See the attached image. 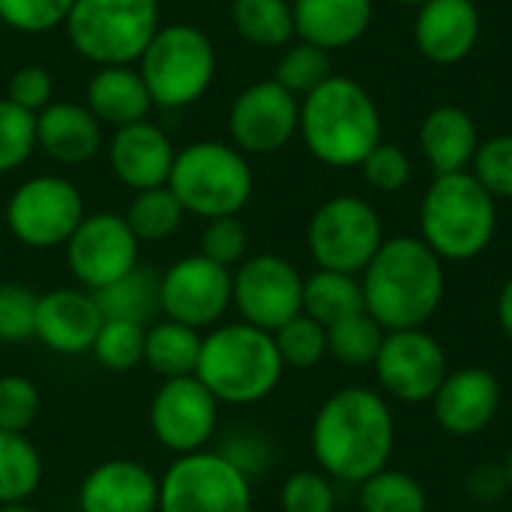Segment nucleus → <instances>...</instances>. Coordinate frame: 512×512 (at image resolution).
<instances>
[{"mask_svg": "<svg viewBox=\"0 0 512 512\" xmlns=\"http://www.w3.org/2000/svg\"><path fill=\"white\" fill-rule=\"evenodd\" d=\"M363 177L378 192H402L411 183V159L402 147L381 141L366 159H363Z\"/></svg>", "mask_w": 512, "mask_h": 512, "instance_id": "45", "label": "nucleus"}, {"mask_svg": "<svg viewBox=\"0 0 512 512\" xmlns=\"http://www.w3.org/2000/svg\"><path fill=\"white\" fill-rule=\"evenodd\" d=\"M138 72L156 108L177 111L198 102L216 78V51L204 30L165 24L138 60Z\"/></svg>", "mask_w": 512, "mask_h": 512, "instance_id": "8", "label": "nucleus"}, {"mask_svg": "<svg viewBox=\"0 0 512 512\" xmlns=\"http://www.w3.org/2000/svg\"><path fill=\"white\" fill-rule=\"evenodd\" d=\"M480 42V9L474 0H426L417 6L414 45L417 51L438 63L453 66L471 57Z\"/></svg>", "mask_w": 512, "mask_h": 512, "instance_id": "21", "label": "nucleus"}, {"mask_svg": "<svg viewBox=\"0 0 512 512\" xmlns=\"http://www.w3.org/2000/svg\"><path fill=\"white\" fill-rule=\"evenodd\" d=\"M75 0H0V24L18 33H48L63 27Z\"/></svg>", "mask_w": 512, "mask_h": 512, "instance_id": "42", "label": "nucleus"}, {"mask_svg": "<svg viewBox=\"0 0 512 512\" xmlns=\"http://www.w3.org/2000/svg\"><path fill=\"white\" fill-rule=\"evenodd\" d=\"M201 339L204 336L198 330L165 318V321L147 327V336H144V363L162 381L195 375L198 357H201Z\"/></svg>", "mask_w": 512, "mask_h": 512, "instance_id": "27", "label": "nucleus"}, {"mask_svg": "<svg viewBox=\"0 0 512 512\" xmlns=\"http://www.w3.org/2000/svg\"><path fill=\"white\" fill-rule=\"evenodd\" d=\"M102 321L105 318L90 291L57 288V291L39 294L33 339H39L54 354L78 357L93 348Z\"/></svg>", "mask_w": 512, "mask_h": 512, "instance_id": "20", "label": "nucleus"}, {"mask_svg": "<svg viewBox=\"0 0 512 512\" xmlns=\"http://www.w3.org/2000/svg\"><path fill=\"white\" fill-rule=\"evenodd\" d=\"M384 222L360 195H336L324 201L306 231L309 252L318 270L360 276L384 246Z\"/></svg>", "mask_w": 512, "mask_h": 512, "instance_id": "9", "label": "nucleus"}, {"mask_svg": "<svg viewBox=\"0 0 512 512\" xmlns=\"http://www.w3.org/2000/svg\"><path fill=\"white\" fill-rule=\"evenodd\" d=\"M468 495L480 504H492V501H501L507 492H510V480H507V468L498 465V462H483L477 465L468 480Z\"/></svg>", "mask_w": 512, "mask_h": 512, "instance_id": "48", "label": "nucleus"}, {"mask_svg": "<svg viewBox=\"0 0 512 512\" xmlns=\"http://www.w3.org/2000/svg\"><path fill=\"white\" fill-rule=\"evenodd\" d=\"M372 366L381 390L390 399L408 405L432 402L444 378L450 375L447 351L432 333H426V327L384 333L381 351Z\"/></svg>", "mask_w": 512, "mask_h": 512, "instance_id": "13", "label": "nucleus"}, {"mask_svg": "<svg viewBox=\"0 0 512 512\" xmlns=\"http://www.w3.org/2000/svg\"><path fill=\"white\" fill-rule=\"evenodd\" d=\"M42 486V456L18 432H0V504H18Z\"/></svg>", "mask_w": 512, "mask_h": 512, "instance_id": "31", "label": "nucleus"}, {"mask_svg": "<svg viewBox=\"0 0 512 512\" xmlns=\"http://www.w3.org/2000/svg\"><path fill=\"white\" fill-rule=\"evenodd\" d=\"M39 294L21 282H0V342L21 345L36 336Z\"/></svg>", "mask_w": 512, "mask_h": 512, "instance_id": "39", "label": "nucleus"}, {"mask_svg": "<svg viewBox=\"0 0 512 512\" xmlns=\"http://www.w3.org/2000/svg\"><path fill=\"white\" fill-rule=\"evenodd\" d=\"M36 147L60 165H84L102 147V123L78 102H51L36 114Z\"/></svg>", "mask_w": 512, "mask_h": 512, "instance_id": "24", "label": "nucleus"}, {"mask_svg": "<svg viewBox=\"0 0 512 512\" xmlns=\"http://www.w3.org/2000/svg\"><path fill=\"white\" fill-rule=\"evenodd\" d=\"M300 132V99L273 78L237 93L228 111V135L240 153L267 156Z\"/></svg>", "mask_w": 512, "mask_h": 512, "instance_id": "17", "label": "nucleus"}, {"mask_svg": "<svg viewBox=\"0 0 512 512\" xmlns=\"http://www.w3.org/2000/svg\"><path fill=\"white\" fill-rule=\"evenodd\" d=\"M273 339L285 369H315L327 357V327L309 315L291 318L273 333Z\"/></svg>", "mask_w": 512, "mask_h": 512, "instance_id": "37", "label": "nucleus"}, {"mask_svg": "<svg viewBox=\"0 0 512 512\" xmlns=\"http://www.w3.org/2000/svg\"><path fill=\"white\" fill-rule=\"evenodd\" d=\"M471 174L495 201L498 198L512 201V132H501L480 141Z\"/></svg>", "mask_w": 512, "mask_h": 512, "instance_id": "40", "label": "nucleus"}, {"mask_svg": "<svg viewBox=\"0 0 512 512\" xmlns=\"http://www.w3.org/2000/svg\"><path fill=\"white\" fill-rule=\"evenodd\" d=\"M159 512H252V480L219 450L177 456L159 480Z\"/></svg>", "mask_w": 512, "mask_h": 512, "instance_id": "10", "label": "nucleus"}, {"mask_svg": "<svg viewBox=\"0 0 512 512\" xmlns=\"http://www.w3.org/2000/svg\"><path fill=\"white\" fill-rule=\"evenodd\" d=\"M327 78H333L330 51H324L312 42H303V39L294 45H285V51L276 63V75H273V81L282 84L297 99L318 90Z\"/></svg>", "mask_w": 512, "mask_h": 512, "instance_id": "35", "label": "nucleus"}, {"mask_svg": "<svg viewBox=\"0 0 512 512\" xmlns=\"http://www.w3.org/2000/svg\"><path fill=\"white\" fill-rule=\"evenodd\" d=\"M297 39L324 51H339L366 36L375 0H291Z\"/></svg>", "mask_w": 512, "mask_h": 512, "instance_id": "23", "label": "nucleus"}, {"mask_svg": "<svg viewBox=\"0 0 512 512\" xmlns=\"http://www.w3.org/2000/svg\"><path fill=\"white\" fill-rule=\"evenodd\" d=\"M381 135V111L372 93L354 78L333 75L300 99V138L330 168H360L384 141Z\"/></svg>", "mask_w": 512, "mask_h": 512, "instance_id": "3", "label": "nucleus"}, {"mask_svg": "<svg viewBox=\"0 0 512 512\" xmlns=\"http://www.w3.org/2000/svg\"><path fill=\"white\" fill-rule=\"evenodd\" d=\"M0 512H36L27 501H18V504H0Z\"/></svg>", "mask_w": 512, "mask_h": 512, "instance_id": "50", "label": "nucleus"}, {"mask_svg": "<svg viewBox=\"0 0 512 512\" xmlns=\"http://www.w3.org/2000/svg\"><path fill=\"white\" fill-rule=\"evenodd\" d=\"M360 312H366L360 276L315 270L303 282V315H309L321 327H330V324L360 315Z\"/></svg>", "mask_w": 512, "mask_h": 512, "instance_id": "28", "label": "nucleus"}, {"mask_svg": "<svg viewBox=\"0 0 512 512\" xmlns=\"http://www.w3.org/2000/svg\"><path fill=\"white\" fill-rule=\"evenodd\" d=\"M312 456L339 483H363L390 468L396 450V417L390 402L369 387L336 390L312 420Z\"/></svg>", "mask_w": 512, "mask_h": 512, "instance_id": "1", "label": "nucleus"}, {"mask_svg": "<svg viewBox=\"0 0 512 512\" xmlns=\"http://www.w3.org/2000/svg\"><path fill=\"white\" fill-rule=\"evenodd\" d=\"M384 333L387 330L369 312L342 318L327 327V354L348 369H366L375 363Z\"/></svg>", "mask_w": 512, "mask_h": 512, "instance_id": "34", "label": "nucleus"}, {"mask_svg": "<svg viewBox=\"0 0 512 512\" xmlns=\"http://www.w3.org/2000/svg\"><path fill=\"white\" fill-rule=\"evenodd\" d=\"M231 465H237L249 480L255 477V474H261L264 468H267V462H270V450H267V441L258 435V432H234L231 438H228V444L219 450Z\"/></svg>", "mask_w": 512, "mask_h": 512, "instance_id": "47", "label": "nucleus"}, {"mask_svg": "<svg viewBox=\"0 0 512 512\" xmlns=\"http://www.w3.org/2000/svg\"><path fill=\"white\" fill-rule=\"evenodd\" d=\"M42 408L39 387L24 375H0V432L24 435Z\"/></svg>", "mask_w": 512, "mask_h": 512, "instance_id": "41", "label": "nucleus"}, {"mask_svg": "<svg viewBox=\"0 0 512 512\" xmlns=\"http://www.w3.org/2000/svg\"><path fill=\"white\" fill-rule=\"evenodd\" d=\"M285 363L276 339L246 321L216 324L201 339L195 378L219 405H258L282 384Z\"/></svg>", "mask_w": 512, "mask_h": 512, "instance_id": "4", "label": "nucleus"}, {"mask_svg": "<svg viewBox=\"0 0 512 512\" xmlns=\"http://www.w3.org/2000/svg\"><path fill=\"white\" fill-rule=\"evenodd\" d=\"M231 24L255 48H285L297 36L291 0H231Z\"/></svg>", "mask_w": 512, "mask_h": 512, "instance_id": "30", "label": "nucleus"}, {"mask_svg": "<svg viewBox=\"0 0 512 512\" xmlns=\"http://www.w3.org/2000/svg\"><path fill=\"white\" fill-rule=\"evenodd\" d=\"M36 150V114L0 99V174L21 168Z\"/></svg>", "mask_w": 512, "mask_h": 512, "instance_id": "38", "label": "nucleus"}, {"mask_svg": "<svg viewBox=\"0 0 512 512\" xmlns=\"http://www.w3.org/2000/svg\"><path fill=\"white\" fill-rule=\"evenodd\" d=\"M504 468H507V480H510V492H512V450H510V456H507V462H504Z\"/></svg>", "mask_w": 512, "mask_h": 512, "instance_id": "51", "label": "nucleus"}, {"mask_svg": "<svg viewBox=\"0 0 512 512\" xmlns=\"http://www.w3.org/2000/svg\"><path fill=\"white\" fill-rule=\"evenodd\" d=\"M96 306L105 321H135L147 324L159 312V276L150 267H135L114 285L93 291Z\"/></svg>", "mask_w": 512, "mask_h": 512, "instance_id": "29", "label": "nucleus"}, {"mask_svg": "<svg viewBox=\"0 0 512 512\" xmlns=\"http://www.w3.org/2000/svg\"><path fill=\"white\" fill-rule=\"evenodd\" d=\"M498 228V204L471 171L441 174L420 204V240L441 261L483 255Z\"/></svg>", "mask_w": 512, "mask_h": 512, "instance_id": "5", "label": "nucleus"}, {"mask_svg": "<svg viewBox=\"0 0 512 512\" xmlns=\"http://www.w3.org/2000/svg\"><path fill=\"white\" fill-rule=\"evenodd\" d=\"M174 156L177 150L171 138L150 120L120 126L108 141V168L132 192L168 186Z\"/></svg>", "mask_w": 512, "mask_h": 512, "instance_id": "19", "label": "nucleus"}, {"mask_svg": "<svg viewBox=\"0 0 512 512\" xmlns=\"http://www.w3.org/2000/svg\"><path fill=\"white\" fill-rule=\"evenodd\" d=\"M498 321H501V330L512 339V279H507V285L498 294Z\"/></svg>", "mask_w": 512, "mask_h": 512, "instance_id": "49", "label": "nucleus"}, {"mask_svg": "<svg viewBox=\"0 0 512 512\" xmlns=\"http://www.w3.org/2000/svg\"><path fill=\"white\" fill-rule=\"evenodd\" d=\"M303 282L288 258L273 252L252 255L231 273V306L246 324L276 333L303 315Z\"/></svg>", "mask_w": 512, "mask_h": 512, "instance_id": "12", "label": "nucleus"}, {"mask_svg": "<svg viewBox=\"0 0 512 512\" xmlns=\"http://www.w3.org/2000/svg\"><path fill=\"white\" fill-rule=\"evenodd\" d=\"M63 27L84 60L132 66L162 27L159 0H75Z\"/></svg>", "mask_w": 512, "mask_h": 512, "instance_id": "7", "label": "nucleus"}, {"mask_svg": "<svg viewBox=\"0 0 512 512\" xmlns=\"http://www.w3.org/2000/svg\"><path fill=\"white\" fill-rule=\"evenodd\" d=\"M366 312L390 330L426 327L444 300V261L411 234L390 237L360 273Z\"/></svg>", "mask_w": 512, "mask_h": 512, "instance_id": "2", "label": "nucleus"}, {"mask_svg": "<svg viewBox=\"0 0 512 512\" xmlns=\"http://www.w3.org/2000/svg\"><path fill=\"white\" fill-rule=\"evenodd\" d=\"M246 249H249V234L246 225L240 222V216H219V219H207L204 234H201V255L222 264V267H234L246 261Z\"/></svg>", "mask_w": 512, "mask_h": 512, "instance_id": "44", "label": "nucleus"}, {"mask_svg": "<svg viewBox=\"0 0 512 512\" xmlns=\"http://www.w3.org/2000/svg\"><path fill=\"white\" fill-rule=\"evenodd\" d=\"M501 408V384L483 366H465L444 378L432 399L438 426L447 435L471 438L489 429Z\"/></svg>", "mask_w": 512, "mask_h": 512, "instance_id": "18", "label": "nucleus"}, {"mask_svg": "<svg viewBox=\"0 0 512 512\" xmlns=\"http://www.w3.org/2000/svg\"><path fill=\"white\" fill-rule=\"evenodd\" d=\"M219 426L216 396L195 378L162 381L150 402V432L174 456L207 450Z\"/></svg>", "mask_w": 512, "mask_h": 512, "instance_id": "16", "label": "nucleus"}, {"mask_svg": "<svg viewBox=\"0 0 512 512\" xmlns=\"http://www.w3.org/2000/svg\"><path fill=\"white\" fill-rule=\"evenodd\" d=\"M480 141L474 117L459 105H438L420 123V147L435 177L471 171Z\"/></svg>", "mask_w": 512, "mask_h": 512, "instance_id": "25", "label": "nucleus"}, {"mask_svg": "<svg viewBox=\"0 0 512 512\" xmlns=\"http://www.w3.org/2000/svg\"><path fill=\"white\" fill-rule=\"evenodd\" d=\"M87 108L99 123L120 129L147 120L153 99L138 69L99 66L87 81Z\"/></svg>", "mask_w": 512, "mask_h": 512, "instance_id": "26", "label": "nucleus"}, {"mask_svg": "<svg viewBox=\"0 0 512 512\" xmlns=\"http://www.w3.org/2000/svg\"><path fill=\"white\" fill-rule=\"evenodd\" d=\"M78 510L159 512V480L135 459H108L84 477Z\"/></svg>", "mask_w": 512, "mask_h": 512, "instance_id": "22", "label": "nucleus"}, {"mask_svg": "<svg viewBox=\"0 0 512 512\" xmlns=\"http://www.w3.org/2000/svg\"><path fill=\"white\" fill-rule=\"evenodd\" d=\"M123 219L129 222L138 243H162L180 231L186 210L168 186H156V189L135 192Z\"/></svg>", "mask_w": 512, "mask_h": 512, "instance_id": "32", "label": "nucleus"}, {"mask_svg": "<svg viewBox=\"0 0 512 512\" xmlns=\"http://www.w3.org/2000/svg\"><path fill=\"white\" fill-rule=\"evenodd\" d=\"M63 249L72 276L93 294L138 267L141 243L120 213L102 210L84 216Z\"/></svg>", "mask_w": 512, "mask_h": 512, "instance_id": "15", "label": "nucleus"}, {"mask_svg": "<svg viewBox=\"0 0 512 512\" xmlns=\"http://www.w3.org/2000/svg\"><path fill=\"white\" fill-rule=\"evenodd\" d=\"M168 189L186 213L207 219L237 216L255 189L246 153L225 141H195L174 156Z\"/></svg>", "mask_w": 512, "mask_h": 512, "instance_id": "6", "label": "nucleus"}, {"mask_svg": "<svg viewBox=\"0 0 512 512\" xmlns=\"http://www.w3.org/2000/svg\"><path fill=\"white\" fill-rule=\"evenodd\" d=\"M147 327L135 321H102L90 354L108 372H132L144 363Z\"/></svg>", "mask_w": 512, "mask_h": 512, "instance_id": "36", "label": "nucleus"}, {"mask_svg": "<svg viewBox=\"0 0 512 512\" xmlns=\"http://www.w3.org/2000/svg\"><path fill=\"white\" fill-rule=\"evenodd\" d=\"M231 309V270L198 255L174 261L159 276V312L192 330H213Z\"/></svg>", "mask_w": 512, "mask_h": 512, "instance_id": "14", "label": "nucleus"}, {"mask_svg": "<svg viewBox=\"0 0 512 512\" xmlns=\"http://www.w3.org/2000/svg\"><path fill=\"white\" fill-rule=\"evenodd\" d=\"M357 504L360 512H429V495L417 477L384 468L360 483Z\"/></svg>", "mask_w": 512, "mask_h": 512, "instance_id": "33", "label": "nucleus"}, {"mask_svg": "<svg viewBox=\"0 0 512 512\" xmlns=\"http://www.w3.org/2000/svg\"><path fill=\"white\" fill-rule=\"evenodd\" d=\"M84 216L81 192L57 174L24 180L6 201V225L12 237L30 249L66 246Z\"/></svg>", "mask_w": 512, "mask_h": 512, "instance_id": "11", "label": "nucleus"}, {"mask_svg": "<svg viewBox=\"0 0 512 512\" xmlns=\"http://www.w3.org/2000/svg\"><path fill=\"white\" fill-rule=\"evenodd\" d=\"M393 3H399V6H423L426 0H393Z\"/></svg>", "mask_w": 512, "mask_h": 512, "instance_id": "52", "label": "nucleus"}, {"mask_svg": "<svg viewBox=\"0 0 512 512\" xmlns=\"http://www.w3.org/2000/svg\"><path fill=\"white\" fill-rule=\"evenodd\" d=\"M282 512H336V489L324 471H294L279 489Z\"/></svg>", "mask_w": 512, "mask_h": 512, "instance_id": "43", "label": "nucleus"}, {"mask_svg": "<svg viewBox=\"0 0 512 512\" xmlns=\"http://www.w3.org/2000/svg\"><path fill=\"white\" fill-rule=\"evenodd\" d=\"M51 93H54V78L39 63L15 69L6 84V99L30 114H39L45 105H51Z\"/></svg>", "mask_w": 512, "mask_h": 512, "instance_id": "46", "label": "nucleus"}]
</instances>
